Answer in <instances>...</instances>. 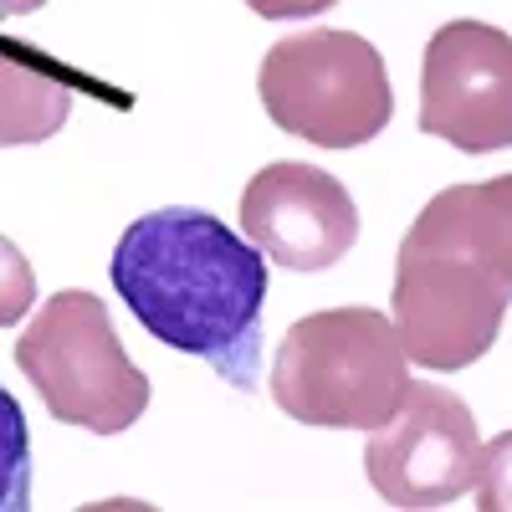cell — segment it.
Instances as JSON below:
<instances>
[{"label":"cell","mask_w":512,"mask_h":512,"mask_svg":"<svg viewBox=\"0 0 512 512\" xmlns=\"http://www.w3.org/2000/svg\"><path fill=\"white\" fill-rule=\"evenodd\" d=\"M108 277L159 344L205 359L231 390H256L267 262L246 236L210 210L164 205L118 236Z\"/></svg>","instance_id":"obj_1"},{"label":"cell","mask_w":512,"mask_h":512,"mask_svg":"<svg viewBox=\"0 0 512 512\" xmlns=\"http://www.w3.org/2000/svg\"><path fill=\"white\" fill-rule=\"evenodd\" d=\"M512 303V175L431 195L400 241L395 333L410 364L466 369L502 333Z\"/></svg>","instance_id":"obj_2"},{"label":"cell","mask_w":512,"mask_h":512,"mask_svg":"<svg viewBox=\"0 0 512 512\" xmlns=\"http://www.w3.org/2000/svg\"><path fill=\"white\" fill-rule=\"evenodd\" d=\"M410 359L395 323L374 308H328L297 318L272 364L282 415L328 431H379L400 410Z\"/></svg>","instance_id":"obj_3"},{"label":"cell","mask_w":512,"mask_h":512,"mask_svg":"<svg viewBox=\"0 0 512 512\" xmlns=\"http://www.w3.org/2000/svg\"><path fill=\"white\" fill-rule=\"evenodd\" d=\"M16 364L62 425L118 436L149 410V374L123 354L98 292H52L16 338Z\"/></svg>","instance_id":"obj_4"},{"label":"cell","mask_w":512,"mask_h":512,"mask_svg":"<svg viewBox=\"0 0 512 512\" xmlns=\"http://www.w3.org/2000/svg\"><path fill=\"white\" fill-rule=\"evenodd\" d=\"M256 93L277 128L318 149H359L395 113L384 57L359 31H292L262 57Z\"/></svg>","instance_id":"obj_5"},{"label":"cell","mask_w":512,"mask_h":512,"mask_svg":"<svg viewBox=\"0 0 512 512\" xmlns=\"http://www.w3.org/2000/svg\"><path fill=\"white\" fill-rule=\"evenodd\" d=\"M482 436L461 395L410 379L400 410L369 431L364 477L390 507H446L477 487Z\"/></svg>","instance_id":"obj_6"},{"label":"cell","mask_w":512,"mask_h":512,"mask_svg":"<svg viewBox=\"0 0 512 512\" xmlns=\"http://www.w3.org/2000/svg\"><path fill=\"white\" fill-rule=\"evenodd\" d=\"M420 134L456 154L512 149V36L487 21H446L420 62Z\"/></svg>","instance_id":"obj_7"},{"label":"cell","mask_w":512,"mask_h":512,"mask_svg":"<svg viewBox=\"0 0 512 512\" xmlns=\"http://www.w3.org/2000/svg\"><path fill=\"white\" fill-rule=\"evenodd\" d=\"M246 241L287 272H323L344 262L359 241V205L318 164H267L241 195Z\"/></svg>","instance_id":"obj_8"},{"label":"cell","mask_w":512,"mask_h":512,"mask_svg":"<svg viewBox=\"0 0 512 512\" xmlns=\"http://www.w3.org/2000/svg\"><path fill=\"white\" fill-rule=\"evenodd\" d=\"M72 103H77L72 82L47 57H36L26 41L0 36V149L62 134Z\"/></svg>","instance_id":"obj_9"},{"label":"cell","mask_w":512,"mask_h":512,"mask_svg":"<svg viewBox=\"0 0 512 512\" xmlns=\"http://www.w3.org/2000/svg\"><path fill=\"white\" fill-rule=\"evenodd\" d=\"M31 507V436L11 390H0V512Z\"/></svg>","instance_id":"obj_10"},{"label":"cell","mask_w":512,"mask_h":512,"mask_svg":"<svg viewBox=\"0 0 512 512\" xmlns=\"http://www.w3.org/2000/svg\"><path fill=\"white\" fill-rule=\"evenodd\" d=\"M31 303H36V272L26 262V251L11 236H0V328L21 323Z\"/></svg>","instance_id":"obj_11"},{"label":"cell","mask_w":512,"mask_h":512,"mask_svg":"<svg viewBox=\"0 0 512 512\" xmlns=\"http://www.w3.org/2000/svg\"><path fill=\"white\" fill-rule=\"evenodd\" d=\"M472 492H477L482 512H512V431H502L482 446V466H477Z\"/></svg>","instance_id":"obj_12"},{"label":"cell","mask_w":512,"mask_h":512,"mask_svg":"<svg viewBox=\"0 0 512 512\" xmlns=\"http://www.w3.org/2000/svg\"><path fill=\"white\" fill-rule=\"evenodd\" d=\"M262 21H303V16H323L338 0H246Z\"/></svg>","instance_id":"obj_13"},{"label":"cell","mask_w":512,"mask_h":512,"mask_svg":"<svg viewBox=\"0 0 512 512\" xmlns=\"http://www.w3.org/2000/svg\"><path fill=\"white\" fill-rule=\"evenodd\" d=\"M41 6H47V0H0V16H31Z\"/></svg>","instance_id":"obj_14"}]
</instances>
